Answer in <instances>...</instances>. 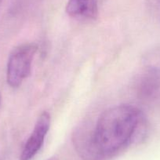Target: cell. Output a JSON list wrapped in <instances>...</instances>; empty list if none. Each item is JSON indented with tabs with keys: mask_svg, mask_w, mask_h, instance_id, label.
Here are the masks:
<instances>
[{
	"mask_svg": "<svg viewBox=\"0 0 160 160\" xmlns=\"http://www.w3.org/2000/svg\"><path fill=\"white\" fill-rule=\"evenodd\" d=\"M148 130V122L142 111L131 104H119L104 111L93 128L80 127L72 139L83 160H106L142 141Z\"/></svg>",
	"mask_w": 160,
	"mask_h": 160,
	"instance_id": "obj_1",
	"label": "cell"
},
{
	"mask_svg": "<svg viewBox=\"0 0 160 160\" xmlns=\"http://www.w3.org/2000/svg\"><path fill=\"white\" fill-rule=\"evenodd\" d=\"M37 50L35 44L26 43L16 47L10 53L7 67V81L10 87H19L30 75Z\"/></svg>",
	"mask_w": 160,
	"mask_h": 160,
	"instance_id": "obj_2",
	"label": "cell"
},
{
	"mask_svg": "<svg viewBox=\"0 0 160 160\" xmlns=\"http://www.w3.org/2000/svg\"><path fill=\"white\" fill-rule=\"evenodd\" d=\"M51 118L48 112H42L38 116L33 131L24 144L20 160H31L41 149L50 127Z\"/></svg>",
	"mask_w": 160,
	"mask_h": 160,
	"instance_id": "obj_3",
	"label": "cell"
},
{
	"mask_svg": "<svg viewBox=\"0 0 160 160\" xmlns=\"http://www.w3.org/2000/svg\"><path fill=\"white\" fill-rule=\"evenodd\" d=\"M137 94L141 100L152 101L160 93V68L148 67L141 74L137 81Z\"/></svg>",
	"mask_w": 160,
	"mask_h": 160,
	"instance_id": "obj_4",
	"label": "cell"
},
{
	"mask_svg": "<svg viewBox=\"0 0 160 160\" xmlns=\"http://www.w3.org/2000/svg\"><path fill=\"white\" fill-rule=\"evenodd\" d=\"M66 13L70 17L81 20H95L99 9L98 0H68Z\"/></svg>",
	"mask_w": 160,
	"mask_h": 160,
	"instance_id": "obj_5",
	"label": "cell"
},
{
	"mask_svg": "<svg viewBox=\"0 0 160 160\" xmlns=\"http://www.w3.org/2000/svg\"><path fill=\"white\" fill-rule=\"evenodd\" d=\"M147 2L151 13L160 21V0H147Z\"/></svg>",
	"mask_w": 160,
	"mask_h": 160,
	"instance_id": "obj_6",
	"label": "cell"
},
{
	"mask_svg": "<svg viewBox=\"0 0 160 160\" xmlns=\"http://www.w3.org/2000/svg\"><path fill=\"white\" fill-rule=\"evenodd\" d=\"M47 160H58V158L57 156H53V157H50V158H48Z\"/></svg>",
	"mask_w": 160,
	"mask_h": 160,
	"instance_id": "obj_7",
	"label": "cell"
},
{
	"mask_svg": "<svg viewBox=\"0 0 160 160\" xmlns=\"http://www.w3.org/2000/svg\"><path fill=\"white\" fill-rule=\"evenodd\" d=\"M1 101H2V95H1V93H0V105H1Z\"/></svg>",
	"mask_w": 160,
	"mask_h": 160,
	"instance_id": "obj_8",
	"label": "cell"
},
{
	"mask_svg": "<svg viewBox=\"0 0 160 160\" xmlns=\"http://www.w3.org/2000/svg\"><path fill=\"white\" fill-rule=\"evenodd\" d=\"M2 1H3V0H0V7H1V5H2Z\"/></svg>",
	"mask_w": 160,
	"mask_h": 160,
	"instance_id": "obj_9",
	"label": "cell"
}]
</instances>
